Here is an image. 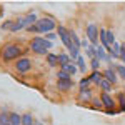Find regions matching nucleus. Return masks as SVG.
<instances>
[{
	"instance_id": "obj_1",
	"label": "nucleus",
	"mask_w": 125,
	"mask_h": 125,
	"mask_svg": "<svg viewBox=\"0 0 125 125\" xmlns=\"http://www.w3.org/2000/svg\"><path fill=\"white\" fill-rule=\"evenodd\" d=\"M25 57V48L22 47L20 43L15 42H5L2 47H0V60L10 63V62H17L19 58Z\"/></svg>"
},
{
	"instance_id": "obj_2",
	"label": "nucleus",
	"mask_w": 125,
	"mask_h": 125,
	"mask_svg": "<svg viewBox=\"0 0 125 125\" xmlns=\"http://www.w3.org/2000/svg\"><path fill=\"white\" fill-rule=\"evenodd\" d=\"M52 47H53V43L48 42L43 35H37V37H33V39L29 42V48L35 55H43V57H47L48 53H50V48Z\"/></svg>"
},
{
	"instance_id": "obj_3",
	"label": "nucleus",
	"mask_w": 125,
	"mask_h": 125,
	"mask_svg": "<svg viewBox=\"0 0 125 125\" xmlns=\"http://www.w3.org/2000/svg\"><path fill=\"white\" fill-rule=\"evenodd\" d=\"M57 22H55V19L53 17H50V15H47V17H40L39 22H37V27H39L40 30V35H47V33H50V32H53V30L57 29Z\"/></svg>"
},
{
	"instance_id": "obj_4",
	"label": "nucleus",
	"mask_w": 125,
	"mask_h": 125,
	"mask_svg": "<svg viewBox=\"0 0 125 125\" xmlns=\"http://www.w3.org/2000/svg\"><path fill=\"white\" fill-rule=\"evenodd\" d=\"M85 33H87V40L90 42V45H95V47L100 45V39H98V35H100V29L97 27L95 23H88L87 29H85Z\"/></svg>"
},
{
	"instance_id": "obj_5",
	"label": "nucleus",
	"mask_w": 125,
	"mask_h": 125,
	"mask_svg": "<svg viewBox=\"0 0 125 125\" xmlns=\"http://www.w3.org/2000/svg\"><path fill=\"white\" fill-rule=\"evenodd\" d=\"M13 70H15V73H19V75H27V73H30V70H32V60H30L29 57L19 58V60L15 62Z\"/></svg>"
},
{
	"instance_id": "obj_6",
	"label": "nucleus",
	"mask_w": 125,
	"mask_h": 125,
	"mask_svg": "<svg viewBox=\"0 0 125 125\" xmlns=\"http://www.w3.org/2000/svg\"><path fill=\"white\" fill-rule=\"evenodd\" d=\"M57 35H58V39L62 40V43H63V47L70 48V47H73V43H72V39H70V29H67L65 25H62V23H58L57 25Z\"/></svg>"
},
{
	"instance_id": "obj_7",
	"label": "nucleus",
	"mask_w": 125,
	"mask_h": 125,
	"mask_svg": "<svg viewBox=\"0 0 125 125\" xmlns=\"http://www.w3.org/2000/svg\"><path fill=\"white\" fill-rule=\"evenodd\" d=\"M100 100H102V104H104V112H105V110H117V100H115V95L100 92Z\"/></svg>"
},
{
	"instance_id": "obj_8",
	"label": "nucleus",
	"mask_w": 125,
	"mask_h": 125,
	"mask_svg": "<svg viewBox=\"0 0 125 125\" xmlns=\"http://www.w3.org/2000/svg\"><path fill=\"white\" fill-rule=\"evenodd\" d=\"M94 90L92 88H85V90H78V95H77V98H78V102L82 104V105H90V102L94 100Z\"/></svg>"
},
{
	"instance_id": "obj_9",
	"label": "nucleus",
	"mask_w": 125,
	"mask_h": 125,
	"mask_svg": "<svg viewBox=\"0 0 125 125\" xmlns=\"http://www.w3.org/2000/svg\"><path fill=\"white\" fill-rule=\"evenodd\" d=\"M102 73H104V78L105 80H108L112 85H117L118 83V73H117V70H115V67H110V65H107V68L105 70H102Z\"/></svg>"
},
{
	"instance_id": "obj_10",
	"label": "nucleus",
	"mask_w": 125,
	"mask_h": 125,
	"mask_svg": "<svg viewBox=\"0 0 125 125\" xmlns=\"http://www.w3.org/2000/svg\"><path fill=\"white\" fill-rule=\"evenodd\" d=\"M73 85H75V82H73V80H57V83H55L57 90H58V92H62V94L70 92V90L73 88Z\"/></svg>"
},
{
	"instance_id": "obj_11",
	"label": "nucleus",
	"mask_w": 125,
	"mask_h": 125,
	"mask_svg": "<svg viewBox=\"0 0 125 125\" xmlns=\"http://www.w3.org/2000/svg\"><path fill=\"white\" fill-rule=\"evenodd\" d=\"M115 100H117V110L118 114H125V92H118L115 95Z\"/></svg>"
},
{
	"instance_id": "obj_12",
	"label": "nucleus",
	"mask_w": 125,
	"mask_h": 125,
	"mask_svg": "<svg viewBox=\"0 0 125 125\" xmlns=\"http://www.w3.org/2000/svg\"><path fill=\"white\" fill-rule=\"evenodd\" d=\"M87 77L90 78V82H92V85H100V82L104 80V73H102V70H98V72H90Z\"/></svg>"
},
{
	"instance_id": "obj_13",
	"label": "nucleus",
	"mask_w": 125,
	"mask_h": 125,
	"mask_svg": "<svg viewBox=\"0 0 125 125\" xmlns=\"http://www.w3.org/2000/svg\"><path fill=\"white\" fill-rule=\"evenodd\" d=\"M20 30H25V19L23 17H15V22H13V27H12V33H17Z\"/></svg>"
},
{
	"instance_id": "obj_14",
	"label": "nucleus",
	"mask_w": 125,
	"mask_h": 125,
	"mask_svg": "<svg viewBox=\"0 0 125 125\" xmlns=\"http://www.w3.org/2000/svg\"><path fill=\"white\" fill-rule=\"evenodd\" d=\"M23 19H25V29L27 27H30V25H35L37 22H39V15L35 13V12H30V13H27V15H23Z\"/></svg>"
},
{
	"instance_id": "obj_15",
	"label": "nucleus",
	"mask_w": 125,
	"mask_h": 125,
	"mask_svg": "<svg viewBox=\"0 0 125 125\" xmlns=\"http://www.w3.org/2000/svg\"><path fill=\"white\" fill-rule=\"evenodd\" d=\"M58 55V67L63 68L65 65H68L70 62H73L72 58H70V55H68V52H62V53H57Z\"/></svg>"
},
{
	"instance_id": "obj_16",
	"label": "nucleus",
	"mask_w": 125,
	"mask_h": 125,
	"mask_svg": "<svg viewBox=\"0 0 125 125\" xmlns=\"http://www.w3.org/2000/svg\"><path fill=\"white\" fill-rule=\"evenodd\" d=\"M88 108H90V110H97V112H104V104H102L100 97H94V100L90 102Z\"/></svg>"
},
{
	"instance_id": "obj_17",
	"label": "nucleus",
	"mask_w": 125,
	"mask_h": 125,
	"mask_svg": "<svg viewBox=\"0 0 125 125\" xmlns=\"http://www.w3.org/2000/svg\"><path fill=\"white\" fill-rule=\"evenodd\" d=\"M60 70H65V72H67V73L70 75V77H73V75H77L78 72H80L75 62H70L68 65H65V67H63V68H60Z\"/></svg>"
},
{
	"instance_id": "obj_18",
	"label": "nucleus",
	"mask_w": 125,
	"mask_h": 125,
	"mask_svg": "<svg viewBox=\"0 0 125 125\" xmlns=\"http://www.w3.org/2000/svg\"><path fill=\"white\" fill-rule=\"evenodd\" d=\"M97 58H98L100 62H107V63L110 62V58H108V55H107V50L102 47V45L97 47Z\"/></svg>"
},
{
	"instance_id": "obj_19",
	"label": "nucleus",
	"mask_w": 125,
	"mask_h": 125,
	"mask_svg": "<svg viewBox=\"0 0 125 125\" xmlns=\"http://www.w3.org/2000/svg\"><path fill=\"white\" fill-rule=\"evenodd\" d=\"M0 125H10V112L7 108H0Z\"/></svg>"
},
{
	"instance_id": "obj_20",
	"label": "nucleus",
	"mask_w": 125,
	"mask_h": 125,
	"mask_svg": "<svg viewBox=\"0 0 125 125\" xmlns=\"http://www.w3.org/2000/svg\"><path fill=\"white\" fill-rule=\"evenodd\" d=\"M10 125H22V114L12 110L10 112Z\"/></svg>"
},
{
	"instance_id": "obj_21",
	"label": "nucleus",
	"mask_w": 125,
	"mask_h": 125,
	"mask_svg": "<svg viewBox=\"0 0 125 125\" xmlns=\"http://www.w3.org/2000/svg\"><path fill=\"white\" fill-rule=\"evenodd\" d=\"M45 60H47L48 67H52V68L58 67V55H55V53H52V52H50L47 57H45Z\"/></svg>"
},
{
	"instance_id": "obj_22",
	"label": "nucleus",
	"mask_w": 125,
	"mask_h": 125,
	"mask_svg": "<svg viewBox=\"0 0 125 125\" xmlns=\"http://www.w3.org/2000/svg\"><path fill=\"white\" fill-rule=\"evenodd\" d=\"M98 88H100V92H104V94H112V88H114V85L108 82V80H102L100 82V85H98Z\"/></svg>"
},
{
	"instance_id": "obj_23",
	"label": "nucleus",
	"mask_w": 125,
	"mask_h": 125,
	"mask_svg": "<svg viewBox=\"0 0 125 125\" xmlns=\"http://www.w3.org/2000/svg\"><path fill=\"white\" fill-rule=\"evenodd\" d=\"M22 125H35V118L30 112L22 114Z\"/></svg>"
},
{
	"instance_id": "obj_24",
	"label": "nucleus",
	"mask_w": 125,
	"mask_h": 125,
	"mask_svg": "<svg viewBox=\"0 0 125 125\" xmlns=\"http://www.w3.org/2000/svg\"><path fill=\"white\" fill-rule=\"evenodd\" d=\"M77 85H78V90H85V88H92V82H90L88 77H82Z\"/></svg>"
},
{
	"instance_id": "obj_25",
	"label": "nucleus",
	"mask_w": 125,
	"mask_h": 125,
	"mask_svg": "<svg viewBox=\"0 0 125 125\" xmlns=\"http://www.w3.org/2000/svg\"><path fill=\"white\" fill-rule=\"evenodd\" d=\"M75 63H77V67L78 70L82 72V73H87V63H85V58L82 57V53H80V57L75 60Z\"/></svg>"
},
{
	"instance_id": "obj_26",
	"label": "nucleus",
	"mask_w": 125,
	"mask_h": 125,
	"mask_svg": "<svg viewBox=\"0 0 125 125\" xmlns=\"http://www.w3.org/2000/svg\"><path fill=\"white\" fill-rule=\"evenodd\" d=\"M13 22H15V19H9V20H5V22H2V25H0V30L2 32H10L12 30V27H13Z\"/></svg>"
},
{
	"instance_id": "obj_27",
	"label": "nucleus",
	"mask_w": 125,
	"mask_h": 125,
	"mask_svg": "<svg viewBox=\"0 0 125 125\" xmlns=\"http://www.w3.org/2000/svg\"><path fill=\"white\" fill-rule=\"evenodd\" d=\"M98 39H100V45L104 48H107V29H100V35H98Z\"/></svg>"
},
{
	"instance_id": "obj_28",
	"label": "nucleus",
	"mask_w": 125,
	"mask_h": 125,
	"mask_svg": "<svg viewBox=\"0 0 125 125\" xmlns=\"http://www.w3.org/2000/svg\"><path fill=\"white\" fill-rule=\"evenodd\" d=\"M115 70H117V73H118V78L125 82V65H124V63H117Z\"/></svg>"
},
{
	"instance_id": "obj_29",
	"label": "nucleus",
	"mask_w": 125,
	"mask_h": 125,
	"mask_svg": "<svg viewBox=\"0 0 125 125\" xmlns=\"http://www.w3.org/2000/svg\"><path fill=\"white\" fill-rule=\"evenodd\" d=\"M85 55L90 58V60H92V58H97V47L95 45H90V47L85 50Z\"/></svg>"
},
{
	"instance_id": "obj_30",
	"label": "nucleus",
	"mask_w": 125,
	"mask_h": 125,
	"mask_svg": "<svg viewBox=\"0 0 125 125\" xmlns=\"http://www.w3.org/2000/svg\"><path fill=\"white\" fill-rule=\"evenodd\" d=\"M100 65H102V62H100L98 58H92V60H90V68H92V72H98V70H100Z\"/></svg>"
},
{
	"instance_id": "obj_31",
	"label": "nucleus",
	"mask_w": 125,
	"mask_h": 125,
	"mask_svg": "<svg viewBox=\"0 0 125 125\" xmlns=\"http://www.w3.org/2000/svg\"><path fill=\"white\" fill-rule=\"evenodd\" d=\"M55 77H57V80H72V77L68 75V73L65 72V70H58Z\"/></svg>"
},
{
	"instance_id": "obj_32",
	"label": "nucleus",
	"mask_w": 125,
	"mask_h": 125,
	"mask_svg": "<svg viewBox=\"0 0 125 125\" xmlns=\"http://www.w3.org/2000/svg\"><path fill=\"white\" fill-rule=\"evenodd\" d=\"M43 37H45V39H47L48 42H52V43H53V42H55V40L58 39L57 32H50V33H47V35H43Z\"/></svg>"
},
{
	"instance_id": "obj_33",
	"label": "nucleus",
	"mask_w": 125,
	"mask_h": 125,
	"mask_svg": "<svg viewBox=\"0 0 125 125\" xmlns=\"http://www.w3.org/2000/svg\"><path fill=\"white\" fill-rule=\"evenodd\" d=\"M25 32H27V33H40V30H39V27H37V23H35V25H30V27H27V29H25Z\"/></svg>"
},
{
	"instance_id": "obj_34",
	"label": "nucleus",
	"mask_w": 125,
	"mask_h": 125,
	"mask_svg": "<svg viewBox=\"0 0 125 125\" xmlns=\"http://www.w3.org/2000/svg\"><path fill=\"white\" fill-rule=\"evenodd\" d=\"M120 60H122V63L125 65V47L122 45V50H120Z\"/></svg>"
},
{
	"instance_id": "obj_35",
	"label": "nucleus",
	"mask_w": 125,
	"mask_h": 125,
	"mask_svg": "<svg viewBox=\"0 0 125 125\" xmlns=\"http://www.w3.org/2000/svg\"><path fill=\"white\" fill-rule=\"evenodd\" d=\"M104 114H107V115H117V114H118V110H105V112H104Z\"/></svg>"
},
{
	"instance_id": "obj_36",
	"label": "nucleus",
	"mask_w": 125,
	"mask_h": 125,
	"mask_svg": "<svg viewBox=\"0 0 125 125\" xmlns=\"http://www.w3.org/2000/svg\"><path fill=\"white\" fill-rule=\"evenodd\" d=\"M88 47H90V42H88V40H82V48H85V50H87Z\"/></svg>"
},
{
	"instance_id": "obj_37",
	"label": "nucleus",
	"mask_w": 125,
	"mask_h": 125,
	"mask_svg": "<svg viewBox=\"0 0 125 125\" xmlns=\"http://www.w3.org/2000/svg\"><path fill=\"white\" fill-rule=\"evenodd\" d=\"M35 125H45V124H43L42 120H35Z\"/></svg>"
},
{
	"instance_id": "obj_38",
	"label": "nucleus",
	"mask_w": 125,
	"mask_h": 125,
	"mask_svg": "<svg viewBox=\"0 0 125 125\" xmlns=\"http://www.w3.org/2000/svg\"><path fill=\"white\" fill-rule=\"evenodd\" d=\"M2 12H3V10H2V7H0V15H2Z\"/></svg>"
}]
</instances>
